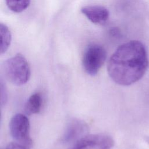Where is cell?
I'll list each match as a JSON object with an SVG mask.
<instances>
[{
  "instance_id": "cell-8",
  "label": "cell",
  "mask_w": 149,
  "mask_h": 149,
  "mask_svg": "<svg viewBox=\"0 0 149 149\" xmlns=\"http://www.w3.org/2000/svg\"><path fill=\"white\" fill-rule=\"evenodd\" d=\"M42 106V97L39 93L33 94L27 100L24 110L26 113L29 115L38 113Z\"/></svg>"
},
{
  "instance_id": "cell-3",
  "label": "cell",
  "mask_w": 149,
  "mask_h": 149,
  "mask_svg": "<svg viewBox=\"0 0 149 149\" xmlns=\"http://www.w3.org/2000/svg\"><path fill=\"white\" fill-rule=\"evenodd\" d=\"M9 126L15 141L26 149H31L33 140L30 136V122L27 117L22 113H17L11 118Z\"/></svg>"
},
{
  "instance_id": "cell-7",
  "label": "cell",
  "mask_w": 149,
  "mask_h": 149,
  "mask_svg": "<svg viewBox=\"0 0 149 149\" xmlns=\"http://www.w3.org/2000/svg\"><path fill=\"white\" fill-rule=\"evenodd\" d=\"M80 10L91 22L94 24H104L109 16L108 9L101 5L86 6L82 7Z\"/></svg>"
},
{
  "instance_id": "cell-4",
  "label": "cell",
  "mask_w": 149,
  "mask_h": 149,
  "mask_svg": "<svg viewBox=\"0 0 149 149\" xmlns=\"http://www.w3.org/2000/svg\"><path fill=\"white\" fill-rule=\"evenodd\" d=\"M107 58L105 49L97 44L89 45L85 49L82 64L86 72L90 76L95 75L104 65Z\"/></svg>"
},
{
  "instance_id": "cell-11",
  "label": "cell",
  "mask_w": 149,
  "mask_h": 149,
  "mask_svg": "<svg viewBox=\"0 0 149 149\" xmlns=\"http://www.w3.org/2000/svg\"><path fill=\"white\" fill-rule=\"evenodd\" d=\"M5 149H26L16 142H12L8 144Z\"/></svg>"
},
{
  "instance_id": "cell-10",
  "label": "cell",
  "mask_w": 149,
  "mask_h": 149,
  "mask_svg": "<svg viewBox=\"0 0 149 149\" xmlns=\"http://www.w3.org/2000/svg\"><path fill=\"white\" fill-rule=\"evenodd\" d=\"M8 8L16 13L26 10L30 3V0H5Z\"/></svg>"
},
{
  "instance_id": "cell-5",
  "label": "cell",
  "mask_w": 149,
  "mask_h": 149,
  "mask_svg": "<svg viewBox=\"0 0 149 149\" xmlns=\"http://www.w3.org/2000/svg\"><path fill=\"white\" fill-rule=\"evenodd\" d=\"M112 137L105 134H86L72 144L69 149H112Z\"/></svg>"
},
{
  "instance_id": "cell-6",
  "label": "cell",
  "mask_w": 149,
  "mask_h": 149,
  "mask_svg": "<svg viewBox=\"0 0 149 149\" xmlns=\"http://www.w3.org/2000/svg\"><path fill=\"white\" fill-rule=\"evenodd\" d=\"M88 126L83 120L74 119L68 123L63 135L62 141L64 143L73 144L80 138L86 135Z\"/></svg>"
},
{
  "instance_id": "cell-12",
  "label": "cell",
  "mask_w": 149,
  "mask_h": 149,
  "mask_svg": "<svg viewBox=\"0 0 149 149\" xmlns=\"http://www.w3.org/2000/svg\"><path fill=\"white\" fill-rule=\"evenodd\" d=\"M146 141H147V143L149 144V137H147V138H146Z\"/></svg>"
},
{
  "instance_id": "cell-1",
  "label": "cell",
  "mask_w": 149,
  "mask_h": 149,
  "mask_svg": "<svg viewBox=\"0 0 149 149\" xmlns=\"http://www.w3.org/2000/svg\"><path fill=\"white\" fill-rule=\"evenodd\" d=\"M148 66L145 47L141 42L132 40L120 45L111 55L108 73L116 83L129 86L143 77Z\"/></svg>"
},
{
  "instance_id": "cell-2",
  "label": "cell",
  "mask_w": 149,
  "mask_h": 149,
  "mask_svg": "<svg viewBox=\"0 0 149 149\" xmlns=\"http://www.w3.org/2000/svg\"><path fill=\"white\" fill-rule=\"evenodd\" d=\"M4 74L6 79L16 86H22L29 80L31 70L30 65L21 54L6 60L2 66Z\"/></svg>"
},
{
  "instance_id": "cell-9",
  "label": "cell",
  "mask_w": 149,
  "mask_h": 149,
  "mask_svg": "<svg viewBox=\"0 0 149 149\" xmlns=\"http://www.w3.org/2000/svg\"><path fill=\"white\" fill-rule=\"evenodd\" d=\"M1 54H3L8 49L12 41V35L9 28L4 24H0Z\"/></svg>"
}]
</instances>
